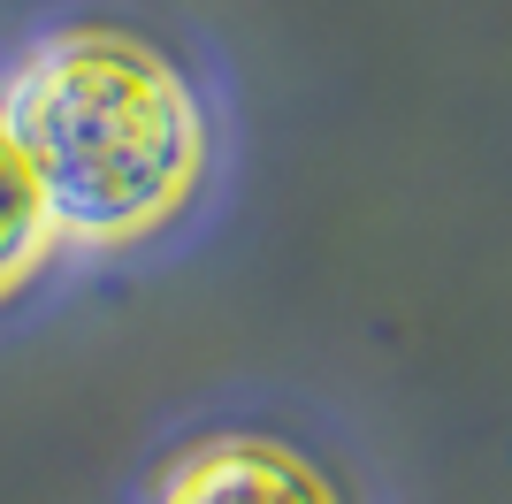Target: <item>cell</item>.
Instances as JSON below:
<instances>
[{"mask_svg": "<svg viewBox=\"0 0 512 504\" xmlns=\"http://www.w3.org/2000/svg\"><path fill=\"white\" fill-rule=\"evenodd\" d=\"M46 260H54V222L39 207V184H31L8 123H0V306L16 291H31L46 275Z\"/></svg>", "mask_w": 512, "mask_h": 504, "instance_id": "obj_3", "label": "cell"}, {"mask_svg": "<svg viewBox=\"0 0 512 504\" xmlns=\"http://www.w3.org/2000/svg\"><path fill=\"white\" fill-rule=\"evenodd\" d=\"M0 123L39 184L54 245L138 252L169 237L214 176L199 77L153 31L115 16L39 31L0 77Z\"/></svg>", "mask_w": 512, "mask_h": 504, "instance_id": "obj_1", "label": "cell"}, {"mask_svg": "<svg viewBox=\"0 0 512 504\" xmlns=\"http://www.w3.org/2000/svg\"><path fill=\"white\" fill-rule=\"evenodd\" d=\"M146 504H352V497L306 443L268 436V428H207L161 459Z\"/></svg>", "mask_w": 512, "mask_h": 504, "instance_id": "obj_2", "label": "cell"}]
</instances>
